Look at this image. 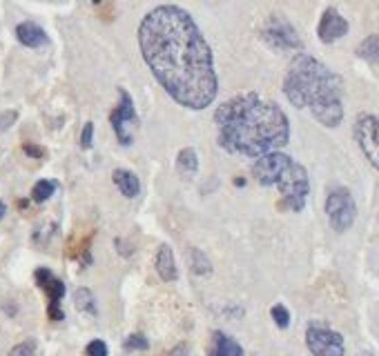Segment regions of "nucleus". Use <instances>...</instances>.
Returning <instances> with one entry per match:
<instances>
[{
  "label": "nucleus",
  "mask_w": 379,
  "mask_h": 356,
  "mask_svg": "<svg viewBox=\"0 0 379 356\" xmlns=\"http://www.w3.org/2000/svg\"><path fill=\"white\" fill-rule=\"evenodd\" d=\"M154 268L165 283H172L179 278V272H176V265H174V254H172L170 245H159L157 256H154Z\"/></svg>",
  "instance_id": "4468645a"
},
{
  "label": "nucleus",
  "mask_w": 379,
  "mask_h": 356,
  "mask_svg": "<svg viewBox=\"0 0 379 356\" xmlns=\"http://www.w3.org/2000/svg\"><path fill=\"white\" fill-rule=\"evenodd\" d=\"M234 185H237V188H244L246 180H244V178H237V180H234Z\"/></svg>",
  "instance_id": "7c9ffc66"
},
{
  "label": "nucleus",
  "mask_w": 379,
  "mask_h": 356,
  "mask_svg": "<svg viewBox=\"0 0 379 356\" xmlns=\"http://www.w3.org/2000/svg\"><path fill=\"white\" fill-rule=\"evenodd\" d=\"M188 258H190L192 274H196V276H208V274L212 272V263L208 260V256L199 250V247H190V250H188Z\"/></svg>",
  "instance_id": "6ab92c4d"
},
{
  "label": "nucleus",
  "mask_w": 379,
  "mask_h": 356,
  "mask_svg": "<svg viewBox=\"0 0 379 356\" xmlns=\"http://www.w3.org/2000/svg\"><path fill=\"white\" fill-rule=\"evenodd\" d=\"M5 214H7V205H5V200H0V221L5 219Z\"/></svg>",
  "instance_id": "c756f323"
},
{
  "label": "nucleus",
  "mask_w": 379,
  "mask_h": 356,
  "mask_svg": "<svg viewBox=\"0 0 379 356\" xmlns=\"http://www.w3.org/2000/svg\"><path fill=\"white\" fill-rule=\"evenodd\" d=\"M210 356H246L244 348H241L232 336H227L223 332L212 334V350Z\"/></svg>",
  "instance_id": "dca6fc26"
},
{
  "label": "nucleus",
  "mask_w": 379,
  "mask_h": 356,
  "mask_svg": "<svg viewBox=\"0 0 379 356\" xmlns=\"http://www.w3.org/2000/svg\"><path fill=\"white\" fill-rule=\"evenodd\" d=\"M261 38L272 50H285V52H301L303 50V42H301L297 27L288 21L283 13H270L261 27Z\"/></svg>",
  "instance_id": "423d86ee"
},
{
  "label": "nucleus",
  "mask_w": 379,
  "mask_h": 356,
  "mask_svg": "<svg viewBox=\"0 0 379 356\" xmlns=\"http://www.w3.org/2000/svg\"><path fill=\"white\" fill-rule=\"evenodd\" d=\"M357 56L370 65L379 63V34H370L357 45Z\"/></svg>",
  "instance_id": "a211bd4d"
},
{
  "label": "nucleus",
  "mask_w": 379,
  "mask_h": 356,
  "mask_svg": "<svg viewBox=\"0 0 379 356\" xmlns=\"http://www.w3.org/2000/svg\"><path fill=\"white\" fill-rule=\"evenodd\" d=\"M219 147L234 156L259 159L290 143V120L275 101L254 91L237 94L215 112Z\"/></svg>",
  "instance_id": "f03ea898"
},
{
  "label": "nucleus",
  "mask_w": 379,
  "mask_h": 356,
  "mask_svg": "<svg viewBox=\"0 0 379 356\" xmlns=\"http://www.w3.org/2000/svg\"><path fill=\"white\" fill-rule=\"evenodd\" d=\"M281 91L295 110H306L322 127L335 130L344 122V79L319 58L299 52L285 69Z\"/></svg>",
  "instance_id": "7ed1b4c3"
},
{
  "label": "nucleus",
  "mask_w": 379,
  "mask_h": 356,
  "mask_svg": "<svg viewBox=\"0 0 379 356\" xmlns=\"http://www.w3.org/2000/svg\"><path fill=\"white\" fill-rule=\"evenodd\" d=\"M16 38L21 45H25V47L29 50H40V47H47L50 45V36L45 34V29L32 21L27 23H21L16 27Z\"/></svg>",
  "instance_id": "ddd939ff"
},
{
  "label": "nucleus",
  "mask_w": 379,
  "mask_h": 356,
  "mask_svg": "<svg viewBox=\"0 0 379 356\" xmlns=\"http://www.w3.org/2000/svg\"><path fill=\"white\" fill-rule=\"evenodd\" d=\"M110 122H112V130H114L120 145L128 147L134 143V130L139 127V116H136L132 96L123 87L118 89V105L110 114Z\"/></svg>",
  "instance_id": "1a4fd4ad"
},
{
  "label": "nucleus",
  "mask_w": 379,
  "mask_h": 356,
  "mask_svg": "<svg viewBox=\"0 0 379 356\" xmlns=\"http://www.w3.org/2000/svg\"><path fill=\"white\" fill-rule=\"evenodd\" d=\"M348 32H351V25H348V21L339 13V9L326 7L319 18V25H317V38L324 45H332L341 40Z\"/></svg>",
  "instance_id": "f8f14e48"
},
{
  "label": "nucleus",
  "mask_w": 379,
  "mask_h": 356,
  "mask_svg": "<svg viewBox=\"0 0 379 356\" xmlns=\"http://www.w3.org/2000/svg\"><path fill=\"white\" fill-rule=\"evenodd\" d=\"M7 356H36V343L34 340H23V343L13 345Z\"/></svg>",
  "instance_id": "b1692460"
},
{
  "label": "nucleus",
  "mask_w": 379,
  "mask_h": 356,
  "mask_svg": "<svg viewBox=\"0 0 379 356\" xmlns=\"http://www.w3.org/2000/svg\"><path fill=\"white\" fill-rule=\"evenodd\" d=\"M363 356H370V354H363Z\"/></svg>",
  "instance_id": "2f4dec72"
},
{
  "label": "nucleus",
  "mask_w": 379,
  "mask_h": 356,
  "mask_svg": "<svg viewBox=\"0 0 379 356\" xmlns=\"http://www.w3.org/2000/svg\"><path fill=\"white\" fill-rule=\"evenodd\" d=\"M112 180L116 185V190L123 194L125 198H136L141 192V180L130 169H114L112 172Z\"/></svg>",
  "instance_id": "2eb2a0df"
},
{
  "label": "nucleus",
  "mask_w": 379,
  "mask_h": 356,
  "mask_svg": "<svg viewBox=\"0 0 379 356\" xmlns=\"http://www.w3.org/2000/svg\"><path fill=\"white\" fill-rule=\"evenodd\" d=\"M306 348L312 356H346L344 336L322 323H308L306 328Z\"/></svg>",
  "instance_id": "0eeeda50"
},
{
  "label": "nucleus",
  "mask_w": 379,
  "mask_h": 356,
  "mask_svg": "<svg viewBox=\"0 0 379 356\" xmlns=\"http://www.w3.org/2000/svg\"><path fill=\"white\" fill-rule=\"evenodd\" d=\"M23 151L27 154V156H32V159H43V156H45V149L38 147V145H32V143H25V145H23Z\"/></svg>",
  "instance_id": "bb28decb"
},
{
  "label": "nucleus",
  "mask_w": 379,
  "mask_h": 356,
  "mask_svg": "<svg viewBox=\"0 0 379 356\" xmlns=\"http://www.w3.org/2000/svg\"><path fill=\"white\" fill-rule=\"evenodd\" d=\"M353 136L363 159L379 172V114H359L353 125Z\"/></svg>",
  "instance_id": "6e6552de"
},
{
  "label": "nucleus",
  "mask_w": 379,
  "mask_h": 356,
  "mask_svg": "<svg viewBox=\"0 0 379 356\" xmlns=\"http://www.w3.org/2000/svg\"><path fill=\"white\" fill-rule=\"evenodd\" d=\"M123 348L130 350V352H141V350H147L149 343H147V338H145L143 334H130V336L125 338Z\"/></svg>",
  "instance_id": "5701e85b"
},
{
  "label": "nucleus",
  "mask_w": 379,
  "mask_h": 356,
  "mask_svg": "<svg viewBox=\"0 0 379 356\" xmlns=\"http://www.w3.org/2000/svg\"><path fill=\"white\" fill-rule=\"evenodd\" d=\"M139 50L154 81L176 105L201 112L217 101L215 56L186 9L161 5L139 25Z\"/></svg>",
  "instance_id": "f257e3e1"
},
{
  "label": "nucleus",
  "mask_w": 379,
  "mask_h": 356,
  "mask_svg": "<svg viewBox=\"0 0 379 356\" xmlns=\"http://www.w3.org/2000/svg\"><path fill=\"white\" fill-rule=\"evenodd\" d=\"M34 276H36L38 287L47 294V301H50L47 316L52 321H63L65 314H63V309H60V301H63V297H65V283L60 281L58 276H54L52 270H47V268H38L34 272Z\"/></svg>",
  "instance_id": "9b49d317"
},
{
  "label": "nucleus",
  "mask_w": 379,
  "mask_h": 356,
  "mask_svg": "<svg viewBox=\"0 0 379 356\" xmlns=\"http://www.w3.org/2000/svg\"><path fill=\"white\" fill-rule=\"evenodd\" d=\"M176 167L183 174H196V169H199V156H196V151L192 147L181 149L176 156Z\"/></svg>",
  "instance_id": "aec40b11"
},
{
  "label": "nucleus",
  "mask_w": 379,
  "mask_h": 356,
  "mask_svg": "<svg viewBox=\"0 0 379 356\" xmlns=\"http://www.w3.org/2000/svg\"><path fill=\"white\" fill-rule=\"evenodd\" d=\"M74 305L79 312L87 314V316H96L98 309H96V299H94V292L87 289V287H79L74 292Z\"/></svg>",
  "instance_id": "f3484780"
},
{
  "label": "nucleus",
  "mask_w": 379,
  "mask_h": 356,
  "mask_svg": "<svg viewBox=\"0 0 379 356\" xmlns=\"http://www.w3.org/2000/svg\"><path fill=\"white\" fill-rule=\"evenodd\" d=\"M270 316H272V321H275V325H277L279 330H288V328H290V309H288L283 303L272 305Z\"/></svg>",
  "instance_id": "4be33fe9"
},
{
  "label": "nucleus",
  "mask_w": 379,
  "mask_h": 356,
  "mask_svg": "<svg viewBox=\"0 0 379 356\" xmlns=\"http://www.w3.org/2000/svg\"><path fill=\"white\" fill-rule=\"evenodd\" d=\"M170 356H190V348H188L186 343H179V345L170 352Z\"/></svg>",
  "instance_id": "c85d7f7f"
},
{
  "label": "nucleus",
  "mask_w": 379,
  "mask_h": 356,
  "mask_svg": "<svg viewBox=\"0 0 379 356\" xmlns=\"http://www.w3.org/2000/svg\"><path fill=\"white\" fill-rule=\"evenodd\" d=\"M275 188L281 194V207L290 209V212H303V207L308 203V196H310L308 169L293 159L281 172V176L277 178Z\"/></svg>",
  "instance_id": "20e7f679"
},
{
  "label": "nucleus",
  "mask_w": 379,
  "mask_h": 356,
  "mask_svg": "<svg viewBox=\"0 0 379 356\" xmlns=\"http://www.w3.org/2000/svg\"><path fill=\"white\" fill-rule=\"evenodd\" d=\"M56 188H58V183H56V180L43 178V180H38V183L34 185V188H32V198L36 200V203H45V200H50V198L54 196Z\"/></svg>",
  "instance_id": "412c9836"
},
{
  "label": "nucleus",
  "mask_w": 379,
  "mask_h": 356,
  "mask_svg": "<svg viewBox=\"0 0 379 356\" xmlns=\"http://www.w3.org/2000/svg\"><path fill=\"white\" fill-rule=\"evenodd\" d=\"M94 145V122L87 120L83 125V132H81V147L83 149H89Z\"/></svg>",
  "instance_id": "a878e982"
},
{
  "label": "nucleus",
  "mask_w": 379,
  "mask_h": 356,
  "mask_svg": "<svg viewBox=\"0 0 379 356\" xmlns=\"http://www.w3.org/2000/svg\"><path fill=\"white\" fill-rule=\"evenodd\" d=\"M11 120H16V112H9L5 116H0V130H7L11 125Z\"/></svg>",
  "instance_id": "cd10ccee"
},
{
  "label": "nucleus",
  "mask_w": 379,
  "mask_h": 356,
  "mask_svg": "<svg viewBox=\"0 0 379 356\" xmlns=\"http://www.w3.org/2000/svg\"><path fill=\"white\" fill-rule=\"evenodd\" d=\"M108 345H105V340L101 338H94V340H89L87 348H85V354L87 356H108Z\"/></svg>",
  "instance_id": "393cba45"
},
{
  "label": "nucleus",
  "mask_w": 379,
  "mask_h": 356,
  "mask_svg": "<svg viewBox=\"0 0 379 356\" xmlns=\"http://www.w3.org/2000/svg\"><path fill=\"white\" fill-rule=\"evenodd\" d=\"M293 161V156H288L283 151H270L266 156H259L252 165V178L261 185V188H275L277 178L288 167V163Z\"/></svg>",
  "instance_id": "9d476101"
},
{
  "label": "nucleus",
  "mask_w": 379,
  "mask_h": 356,
  "mask_svg": "<svg viewBox=\"0 0 379 356\" xmlns=\"http://www.w3.org/2000/svg\"><path fill=\"white\" fill-rule=\"evenodd\" d=\"M324 212L328 216L330 227L337 231V234H344L348 231L355 221H357V203L355 196L348 188H332L326 194V203H324Z\"/></svg>",
  "instance_id": "39448f33"
}]
</instances>
